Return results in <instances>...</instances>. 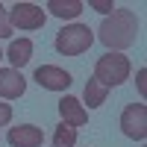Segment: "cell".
Listing matches in <instances>:
<instances>
[{
  "label": "cell",
  "mask_w": 147,
  "mask_h": 147,
  "mask_svg": "<svg viewBox=\"0 0 147 147\" xmlns=\"http://www.w3.org/2000/svg\"><path fill=\"white\" fill-rule=\"evenodd\" d=\"M97 38H100L109 53H121L127 47L136 44L138 38V18L132 9H115L112 15H106L100 30H97Z\"/></svg>",
  "instance_id": "6da1fadb"
},
{
  "label": "cell",
  "mask_w": 147,
  "mask_h": 147,
  "mask_svg": "<svg viewBox=\"0 0 147 147\" xmlns=\"http://www.w3.org/2000/svg\"><path fill=\"white\" fill-rule=\"evenodd\" d=\"M56 50L62 56H82L88 47L94 44V30L88 24H71L56 32Z\"/></svg>",
  "instance_id": "7a4b0ae2"
},
{
  "label": "cell",
  "mask_w": 147,
  "mask_h": 147,
  "mask_svg": "<svg viewBox=\"0 0 147 147\" xmlns=\"http://www.w3.org/2000/svg\"><path fill=\"white\" fill-rule=\"evenodd\" d=\"M94 80L100 85H106V88L124 85L129 80V59L124 53H103L94 62Z\"/></svg>",
  "instance_id": "3957f363"
},
{
  "label": "cell",
  "mask_w": 147,
  "mask_h": 147,
  "mask_svg": "<svg viewBox=\"0 0 147 147\" xmlns=\"http://www.w3.org/2000/svg\"><path fill=\"white\" fill-rule=\"evenodd\" d=\"M9 27H15V30H41L44 27V21H47V12L41 6H35V3H15L9 9Z\"/></svg>",
  "instance_id": "277c9868"
},
{
  "label": "cell",
  "mask_w": 147,
  "mask_h": 147,
  "mask_svg": "<svg viewBox=\"0 0 147 147\" xmlns=\"http://www.w3.org/2000/svg\"><path fill=\"white\" fill-rule=\"evenodd\" d=\"M121 129H124L127 138L144 141L147 138V106L144 103H129L121 112Z\"/></svg>",
  "instance_id": "5b68a950"
},
{
  "label": "cell",
  "mask_w": 147,
  "mask_h": 147,
  "mask_svg": "<svg viewBox=\"0 0 147 147\" xmlns=\"http://www.w3.org/2000/svg\"><path fill=\"white\" fill-rule=\"evenodd\" d=\"M32 80L38 82L41 88H47V91H65L74 82V77L65 68H59V65H38L35 74H32Z\"/></svg>",
  "instance_id": "8992f818"
},
{
  "label": "cell",
  "mask_w": 147,
  "mask_h": 147,
  "mask_svg": "<svg viewBox=\"0 0 147 147\" xmlns=\"http://www.w3.org/2000/svg\"><path fill=\"white\" fill-rule=\"evenodd\" d=\"M6 141L12 147H41L44 144V132L32 124H21V127H9Z\"/></svg>",
  "instance_id": "52a82bcc"
},
{
  "label": "cell",
  "mask_w": 147,
  "mask_h": 147,
  "mask_svg": "<svg viewBox=\"0 0 147 147\" xmlns=\"http://www.w3.org/2000/svg\"><path fill=\"white\" fill-rule=\"evenodd\" d=\"M27 91V77L15 68H0V97L3 100H15Z\"/></svg>",
  "instance_id": "ba28073f"
},
{
  "label": "cell",
  "mask_w": 147,
  "mask_h": 147,
  "mask_svg": "<svg viewBox=\"0 0 147 147\" xmlns=\"http://www.w3.org/2000/svg\"><path fill=\"white\" fill-rule=\"evenodd\" d=\"M59 115H62V124H68V127H82L85 121H88V112H85V106L77 100V97H71V94H65L62 100H59Z\"/></svg>",
  "instance_id": "9c48e42d"
},
{
  "label": "cell",
  "mask_w": 147,
  "mask_h": 147,
  "mask_svg": "<svg viewBox=\"0 0 147 147\" xmlns=\"http://www.w3.org/2000/svg\"><path fill=\"white\" fill-rule=\"evenodd\" d=\"M3 56L12 62V68H15V71H21V68L32 59V41H30V38H15Z\"/></svg>",
  "instance_id": "30bf717a"
},
{
  "label": "cell",
  "mask_w": 147,
  "mask_h": 147,
  "mask_svg": "<svg viewBox=\"0 0 147 147\" xmlns=\"http://www.w3.org/2000/svg\"><path fill=\"white\" fill-rule=\"evenodd\" d=\"M44 9L50 12L53 18H62V21H68V18H77L80 12L85 9V3H82V0H50V3H47Z\"/></svg>",
  "instance_id": "8fae6325"
},
{
  "label": "cell",
  "mask_w": 147,
  "mask_h": 147,
  "mask_svg": "<svg viewBox=\"0 0 147 147\" xmlns=\"http://www.w3.org/2000/svg\"><path fill=\"white\" fill-rule=\"evenodd\" d=\"M85 103H88V109H97V106H103L106 103V94H109V88H106V85H100V82H97L94 77L88 80V82H85Z\"/></svg>",
  "instance_id": "7c38bea8"
},
{
  "label": "cell",
  "mask_w": 147,
  "mask_h": 147,
  "mask_svg": "<svg viewBox=\"0 0 147 147\" xmlns=\"http://www.w3.org/2000/svg\"><path fill=\"white\" fill-rule=\"evenodd\" d=\"M77 144V129L68 124H59L53 132V147H74Z\"/></svg>",
  "instance_id": "4fadbf2b"
},
{
  "label": "cell",
  "mask_w": 147,
  "mask_h": 147,
  "mask_svg": "<svg viewBox=\"0 0 147 147\" xmlns=\"http://www.w3.org/2000/svg\"><path fill=\"white\" fill-rule=\"evenodd\" d=\"M88 6H91L94 12H100L103 18H106V15H112V12H115V3H112V0H88Z\"/></svg>",
  "instance_id": "5bb4252c"
},
{
  "label": "cell",
  "mask_w": 147,
  "mask_h": 147,
  "mask_svg": "<svg viewBox=\"0 0 147 147\" xmlns=\"http://www.w3.org/2000/svg\"><path fill=\"white\" fill-rule=\"evenodd\" d=\"M12 35V27H9V18H6V9L0 3V38H9Z\"/></svg>",
  "instance_id": "9a60e30c"
},
{
  "label": "cell",
  "mask_w": 147,
  "mask_h": 147,
  "mask_svg": "<svg viewBox=\"0 0 147 147\" xmlns=\"http://www.w3.org/2000/svg\"><path fill=\"white\" fill-rule=\"evenodd\" d=\"M136 85H138L141 97H147V71H144V68H141V71L136 74Z\"/></svg>",
  "instance_id": "2e32d148"
},
{
  "label": "cell",
  "mask_w": 147,
  "mask_h": 147,
  "mask_svg": "<svg viewBox=\"0 0 147 147\" xmlns=\"http://www.w3.org/2000/svg\"><path fill=\"white\" fill-rule=\"evenodd\" d=\"M12 121V106L9 103H0V127H6Z\"/></svg>",
  "instance_id": "e0dca14e"
},
{
  "label": "cell",
  "mask_w": 147,
  "mask_h": 147,
  "mask_svg": "<svg viewBox=\"0 0 147 147\" xmlns=\"http://www.w3.org/2000/svg\"><path fill=\"white\" fill-rule=\"evenodd\" d=\"M0 59H3V50H0Z\"/></svg>",
  "instance_id": "ac0fdd59"
}]
</instances>
